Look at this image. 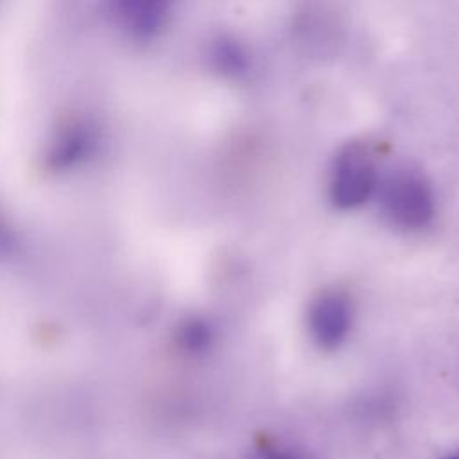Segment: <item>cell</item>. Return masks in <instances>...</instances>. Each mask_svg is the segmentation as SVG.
Wrapping results in <instances>:
<instances>
[{
  "label": "cell",
  "instance_id": "obj_1",
  "mask_svg": "<svg viewBox=\"0 0 459 459\" xmlns=\"http://www.w3.org/2000/svg\"><path fill=\"white\" fill-rule=\"evenodd\" d=\"M378 203L384 219L398 230L420 231L436 213V199L430 183L416 170L398 169L380 179Z\"/></svg>",
  "mask_w": 459,
  "mask_h": 459
},
{
  "label": "cell",
  "instance_id": "obj_6",
  "mask_svg": "<svg viewBox=\"0 0 459 459\" xmlns=\"http://www.w3.org/2000/svg\"><path fill=\"white\" fill-rule=\"evenodd\" d=\"M212 339H213L212 326L201 319L190 321L183 328V333H181V341L190 351H203V350L210 348Z\"/></svg>",
  "mask_w": 459,
  "mask_h": 459
},
{
  "label": "cell",
  "instance_id": "obj_2",
  "mask_svg": "<svg viewBox=\"0 0 459 459\" xmlns=\"http://www.w3.org/2000/svg\"><path fill=\"white\" fill-rule=\"evenodd\" d=\"M378 183L380 176L371 151L362 143H348L333 158L328 195L335 208L353 210L377 194Z\"/></svg>",
  "mask_w": 459,
  "mask_h": 459
},
{
  "label": "cell",
  "instance_id": "obj_7",
  "mask_svg": "<svg viewBox=\"0 0 459 459\" xmlns=\"http://www.w3.org/2000/svg\"><path fill=\"white\" fill-rule=\"evenodd\" d=\"M256 459H301V457L292 452H287V450H267V452L260 454Z\"/></svg>",
  "mask_w": 459,
  "mask_h": 459
},
{
  "label": "cell",
  "instance_id": "obj_4",
  "mask_svg": "<svg viewBox=\"0 0 459 459\" xmlns=\"http://www.w3.org/2000/svg\"><path fill=\"white\" fill-rule=\"evenodd\" d=\"M208 56L212 68L228 79H242L253 66L247 47L233 36H219L213 39Z\"/></svg>",
  "mask_w": 459,
  "mask_h": 459
},
{
  "label": "cell",
  "instance_id": "obj_8",
  "mask_svg": "<svg viewBox=\"0 0 459 459\" xmlns=\"http://www.w3.org/2000/svg\"><path fill=\"white\" fill-rule=\"evenodd\" d=\"M441 459H459V452H454V454L445 455V457H441Z\"/></svg>",
  "mask_w": 459,
  "mask_h": 459
},
{
  "label": "cell",
  "instance_id": "obj_5",
  "mask_svg": "<svg viewBox=\"0 0 459 459\" xmlns=\"http://www.w3.org/2000/svg\"><path fill=\"white\" fill-rule=\"evenodd\" d=\"M174 0H117L118 14L140 32H154L161 27Z\"/></svg>",
  "mask_w": 459,
  "mask_h": 459
},
{
  "label": "cell",
  "instance_id": "obj_3",
  "mask_svg": "<svg viewBox=\"0 0 459 459\" xmlns=\"http://www.w3.org/2000/svg\"><path fill=\"white\" fill-rule=\"evenodd\" d=\"M353 307L341 290H325L308 307V332L321 350L339 348L350 335Z\"/></svg>",
  "mask_w": 459,
  "mask_h": 459
}]
</instances>
